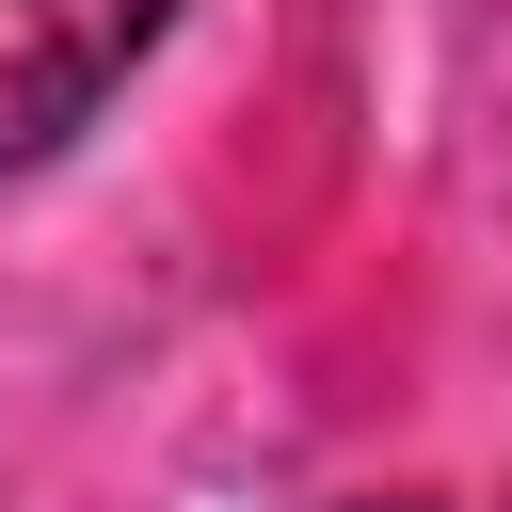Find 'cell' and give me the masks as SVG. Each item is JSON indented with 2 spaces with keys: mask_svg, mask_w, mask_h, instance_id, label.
Wrapping results in <instances>:
<instances>
[{
  "mask_svg": "<svg viewBox=\"0 0 512 512\" xmlns=\"http://www.w3.org/2000/svg\"><path fill=\"white\" fill-rule=\"evenodd\" d=\"M160 16L176 0H0V176L80 144L112 112V80L160 48Z\"/></svg>",
  "mask_w": 512,
  "mask_h": 512,
  "instance_id": "1",
  "label": "cell"
},
{
  "mask_svg": "<svg viewBox=\"0 0 512 512\" xmlns=\"http://www.w3.org/2000/svg\"><path fill=\"white\" fill-rule=\"evenodd\" d=\"M368 512H384V496H368Z\"/></svg>",
  "mask_w": 512,
  "mask_h": 512,
  "instance_id": "2",
  "label": "cell"
}]
</instances>
